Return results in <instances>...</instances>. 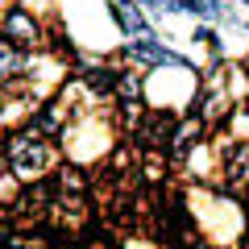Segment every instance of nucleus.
<instances>
[{
	"instance_id": "obj_1",
	"label": "nucleus",
	"mask_w": 249,
	"mask_h": 249,
	"mask_svg": "<svg viewBox=\"0 0 249 249\" xmlns=\"http://www.w3.org/2000/svg\"><path fill=\"white\" fill-rule=\"evenodd\" d=\"M54 162V150H50V142L46 137H37V133H21V137H13L9 142V170L17 178H37L46 166Z\"/></svg>"
},
{
	"instance_id": "obj_2",
	"label": "nucleus",
	"mask_w": 249,
	"mask_h": 249,
	"mask_svg": "<svg viewBox=\"0 0 249 249\" xmlns=\"http://www.w3.org/2000/svg\"><path fill=\"white\" fill-rule=\"evenodd\" d=\"M37 42V29H34V21L25 17L21 9H9L4 13V46H34Z\"/></svg>"
},
{
	"instance_id": "obj_3",
	"label": "nucleus",
	"mask_w": 249,
	"mask_h": 249,
	"mask_svg": "<svg viewBox=\"0 0 249 249\" xmlns=\"http://www.w3.org/2000/svg\"><path fill=\"white\" fill-rule=\"evenodd\" d=\"M112 9H116V21H121V25L129 29V34H142V25H145V21L133 13V4H129V0H116Z\"/></svg>"
}]
</instances>
